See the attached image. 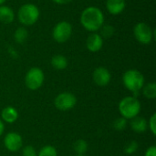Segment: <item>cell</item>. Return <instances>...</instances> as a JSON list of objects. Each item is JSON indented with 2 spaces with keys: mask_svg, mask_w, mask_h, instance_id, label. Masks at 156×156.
<instances>
[{
  "mask_svg": "<svg viewBox=\"0 0 156 156\" xmlns=\"http://www.w3.org/2000/svg\"><path fill=\"white\" fill-rule=\"evenodd\" d=\"M141 103L134 96L123 98L119 103V112L126 120H132L138 116L141 112Z\"/></svg>",
  "mask_w": 156,
  "mask_h": 156,
  "instance_id": "obj_4",
  "label": "cell"
},
{
  "mask_svg": "<svg viewBox=\"0 0 156 156\" xmlns=\"http://www.w3.org/2000/svg\"><path fill=\"white\" fill-rule=\"evenodd\" d=\"M40 11L39 8L31 3L22 5L17 12L18 21L25 27H29L36 24L39 18Z\"/></svg>",
  "mask_w": 156,
  "mask_h": 156,
  "instance_id": "obj_3",
  "label": "cell"
},
{
  "mask_svg": "<svg viewBox=\"0 0 156 156\" xmlns=\"http://www.w3.org/2000/svg\"><path fill=\"white\" fill-rule=\"evenodd\" d=\"M126 125H127V120L124 119L123 117L116 119L113 122V128L117 131H123L126 128Z\"/></svg>",
  "mask_w": 156,
  "mask_h": 156,
  "instance_id": "obj_23",
  "label": "cell"
},
{
  "mask_svg": "<svg viewBox=\"0 0 156 156\" xmlns=\"http://www.w3.org/2000/svg\"><path fill=\"white\" fill-rule=\"evenodd\" d=\"M131 128L133 132L137 133H144L148 128V122L144 117H134L131 122Z\"/></svg>",
  "mask_w": 156,
  "mask_h": 156,
  "instance_id": "obj_14",
  "label": "cell"
},
{
  "mask_svg": "<svg viewBox=\"0 0 156 156\" xmlns=\"http://www.w3.org/2000/svg\"><path fill=\"white\" fill-rule=\"evenodd\" d=\"M139 148V145L137 144L136 141H131L130 143H128L125 147H124V153L127 154H134Z\"/></svg>",
  "mask_w": 156,
  "mask_h": 156,
  "instance_id": "obj_22",
  "label": "cell"
},
{
  "mask_svg": "<svg viewBox=\"0 0 156 156\" xmlns=\"http://www.w3.org/2000/svg\"><path fill=\"white\" fill-rule=\"evenodd\" d=\"M37 156H58V153L54 146L46 145L39 150Z\"/></svg>",
  "mask_w": 156,
  "mask_h": 156,
  "instance_id": "obj_21",
  "label": "cell"
},
{
  "mask_svg": "<svg viewBox=\"0 0 156 156\" xmlns=\"http://www.w3.org/2000/svg\"><path fill=\"white\" fill-rule=\"evenodd\" d=\"M103 41H104V39L102 38V37L98 32H94V33H91L87 37L86 47L89 51L95 53V52L100 51L102 48Z\"/></svg>",
  "mask_w": 156,
  "mask_h": 156,
  "instance_id": "obj_11",
  "label": "cell"
},
{
  "mask_svg": "<svg viewBox=\"0 0 156 156\" xmlns=\"http://www.w3.org/2000/svg\"><path fill=\"white\" fill-rule=\"evenodd\" d=\"M4 144L9 152H17L23 145L22 137L17 133H9L4 139Z\"/></svg>",
  "mask_w": 156,
  "mask_h": 156,
  "instance_id": "obj_9",
  "label": "cell"
},
{
  "mask_svg": "<svg viewBox=\"0 0 156 156\" xmlns=\"http://www.w3.org/2000/svg\"><path fill=\"white\" fill-rule=\"evenodd\" d=\"M105 21L103 12L97 6H88L83 9L80 16V22L83 28L90 33L98 32Z\"/></svg>",
  "mask_w": 156,
  "mask_h": 156,
  "instance_id": "obj_1",
  "label": "cell"
},
{
  "mask_svg": "<svg viewBox=\"0 0 156 156\" xmlns=\"http://www.w3.org/2000/svg\"><path fill=\"white\" fill-rule=\"evenodd\" d=\"M122 82L124 87L135 96L144 86V77L137 69H128L122 76Z\"/></svg>",
  "mask_w": 156,
  "mask_h": 156,
  "instance_id": "obj_2",
  "label": "cell"
},
{
  "mask_svg": "<svg viewBox=\"0 0 156 156\" xmlns=\"http://www.w3.org/2000/svg\"><path fill=\"white\" fill-rule=\"evenodd\" d=\"M77 156H84V155H77Z\"/></svg>",
  "mask_w": 156,
  "mask_h": 156,
  "instance_id": "obj_30",
  "label": "cell"
},
{
  "mask_svg": "<svg viewBox=\"0 0 156 156\" xmlns=\"http://www.w3.org/2000/svg\"><path fill=\"white\" fill-rule=\"evenodd\" d=\"M15 12L14 10L5 5H0V22L3 24H10L15 20Z\"/></svg>",
  "mask_w": 156,
  "mask_h": 156,
  "instance_id": "obj_13",
  "label": "cell"
},
{
  "mask_svg": "<svg viewBox=\"0 0 156 156\" xmlns=\"http://www.w3.org/2000/svg\"><path fill=\"white\" fill-rule=\"evenodd\" d=\"M37 154L33 146L27 145L23 148L22 150V156H37Z\"/></svg>",
  "mask_w": 156,
  "mask_h": 156,
  "instance_id": "obj_24",
  "label": "cell"
},
{
  "mask_svg": "<svg viewBox=\"0 0 156 156\" xmlns=\"http://www.w3.org/2000/svg\"><path fill=\"white\" fill-rule=\"evenodd\" d=\"M144 88V95L147 98V99H151L154 100L156 98V84L155 82H151L148 83L145 87Z\"/></svg>",
  "mask_w": 156,
  "mask_h": 156,
  "instance_id": "obj_19",
  "label": "cell"
},
{
  "mask_svg": "<svg viewBox=\"0 0 156 156\" xmlns=\"http://www.w3.org/2000/svg\"><path fill=\"white\" fill-rule=\"evenodd\" d=\"M100 35L102 37V38H110L112 37L114 33H115V28L112 25H108V24H103V26L100 28Z\"/></svg>",
  "mask_w": 156,
  "mask_h": 156,
  "instance_id": "obj_18",
  "label": "cell"
},
{
  "mask_svg": "<svg viewBox=\"0 0 156 156\" xmlns=\"http://www.w3.org/2000/svg\"><path fill=\"white\" fill-rule=\"evenodd\" d=\"M154 30L144 22H139L133 27V35L135 39L143 45L151 44L154 37Z\"/></svg>",
  "mask_w": 156,
  "mask_h": 156,
  "instance_id": "obj_5",
  "label": "cell"
},
{
  "mask_svg": "<svg viewBox=\"0 0 156 156\" xmlns=\"http://www.w3.org/2000/svg\"><path fill=\"white\" fill-rule=\"evenodd\" d=\"M145 156H156V147L155 146H151L149 147L146 152H145Z\"/></svg>",
  "mask_w": 156,
  "mask_h": 156,
  "instance_id": "obj_26",
  "label": "cell"
},
{
  "mask_svg": "<svg viewBox=\"0 0 156 156\" xmlns=\"http://www.w3.org/2000/svg\"><path fill=\"white\" fill-rule=\"evenodd\" d=\"M1 118L4 122H5L7 123H13L17 120L18 112L15 108L8 106V107H5V109H3V111L1 112Z\"/></svg>",
  "mask_w": 156,
  "mask_h": 156,
  "instance_id": "obj_15",
  "label": "cell"
},
{
  "mask_svg": "<svg viewBox=\"0 0 156 156\" xmlns=\"http://www.w3.org/2000/svg\"><path fill=\"white\" fill-rule=\"evenodd\" d=\"M92 79L96 85L104 87L110 83L112 80V75L109 69H107L106 68L99 67L94 69L93 74H92Z\"/></svg>",
  "mask_w": 156,
  "mask_h": 156,
  "instance_id": "obj_10",
  "label": "cell"
},
{
  "mask_svg": "<svg viewBox=\"0 0 156 156\" xmlns=\"http://www.w3.org/2000/svg\"><path fill=\"white\" fill-rule=\"evenodd\" d=\"M14 40L18 43V44H22L24 43L27 37H28V32L27 30V28L25 27H20L16 29V31L14 32Z\"/></svg>",
  "mask_w": 156,
  "mask_h": 156,
  "instance_id": "obj_17",
  "label": "cell"
},
{
  "mask_svg": "<svg viewBox=\"0 0 156 156\" xmlns=\"http://www.w3.org/2000/svg\"><path fill=\"white\" fill-rule=\"evenodd\" d=\"M76 103H77V99L75 95L69 92L59 93L55 98V101H54V104L56 108L62 112L71 110L72 108H74Z\"/></svg>",
  "mask_w": 156,
  "mask_h": 156,
  "instance_id": "obj_8",
  "label": "cell"
},
{
  "mask_svg": "<svg viewBox=\"0 0 156 156\" xmlns=\"http://www.w3.org/2000/svg\"><path fill=\"white\" fill-rule=\"evenodd\" d=\"M52 1L58 5H67V4H69L70 2H72L73 0H52Z\"/></svg>",
  "mask_w": 156,
  "mask_h": 156,
  "instance_id": "obj_27",
  "label": "cell"
},
{
  "mask_svg": "<svg viewBox=\"0 0 156 156\" xmlns=\"http://www.w3.org/2000/svg\"><path fill=\"white\" fill-rule=\"evenodd\" d=\"M51 66L57 70H63L68 67V59L65 56L61 54H58L52 57L51 58Z\"/></svg>",
  "mask_w": 156,
  "mask_h": 156,
  "instance_id": "obj_16",
  "label": "cell"
},
{
  "mask_svg": "<svg viewBox=\"0 0 156 156\" xmlns=\"http://www.w3.org/2000/svg\"><path fill=\"white\" fill-rule=\"evenodd\" d=\"M125 7V0H106V8L111 15H120L124 11Z\"/></svg>",
  "mask_w": 156,
  "mask_h": 156,
  "instance_id": "obj_12",
  "label": "cell"
},
{
  "mask_svg": "<svg viewBox=\"0 0 156 156\" xmlns=\"http://www.w3.org/2000/svg\"><path fill=\"white\" fill-rule=\"evenodd\" d=\"M148 126H149V129L150 131L152 132V133L154 135L156 134V114H153L152 117L150 118L149 120V123H148Z\"/></svg>",
  "mask_w": 156,
  "mask_h": 156,
  "instance_id": "obj_25",
  "label": "cell"
},
{
  "mask_svg": "<svg viewBox=\"0 0 156 156\" xmlns=\"http://www.w3.org/2000/svg\"><path fill=\"white\" fill-rule=\"evenodd\" d=\"M73 148L78 155H84L85 153L88 151V144L84 140H78L75 142Z\"/></svg>",
  "mask_w": 156,
  "mask_h": 156,
  "instance_id": "obj_20",
  "label": "cell"
},
{
  "mask_svg": "<svg viewBox=\"0 0 156 156\" xmlns=\"http://www.w3.org/2000/svg\"><path fill=\"white\" fill-rule=\"evenodd\" d=\"M72 35V26L68 21H60L56 24L52 30L53 39L59 44L67 42Z\"/></svg>",
  "mask_w": 156,
  "mask_h": 156,
  "instance_id": "obj_6",
  "label": "cell"
},
{
  "mask_svg": "<svg viewBox=\"0 0 156 156\" xmlns=\"http://www.w3.org/2000/svg\"><path fill=\"white\" fill-rule=\"evenodd\" d=\"M44 80L45 76L43 70L37 67H34L27 72L25 77V83L29 90H37L43 85Z\"/></svg>",
  "mask_w": 156,
  "mask_h": 156,
  "instance_id": "obj_7",
  "label": "cell"
},
{
  "mask_svg": "<svg viewBox=\"0 0 156 156\" xmlns=\"http://www.w3.org/2000/svg\"><path fill=\"white\" fill-rule=\"evenodd\" d=\"M5 2V0H0V5H4V3Z\"/></svg>",
  "mask_w": 156,
  "mask_h": 156,
  "instance_id": "obj_29",
  "label": "cell"
},
{
  "mask_svg": "<svg viewBox=\"0 0 156 156\" xmlns=\"http://www.w3.org/2000/svg\"><path fill=\"white\" fill-rule=\"evenodd\" d=\"M4 131H5V124H4L3 121L0 120V136L3 134Z\"/></svg>",
  "mask_w": 156,
  "mask_h": 156,
  "instance_id": "obj_28",
  "label": "cell"
}]
</instances>
